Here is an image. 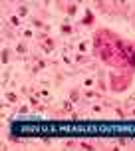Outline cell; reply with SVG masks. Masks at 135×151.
Here are the masks:
<instances>
[{
  "label": "cell",
  "instance_id": "cell-3",
  "mask_svg": "<svg viewBox=\"0 0 135 151\" xmlns=\"http://www.w3.org/2000/svg\"><path fill=\"white\" fill-rule=\"evenodd\" d=\"M38 42H40V48L44 50V52H54L56 50V40H54L52 36H46V34H42V36L38 38Z\"/></svg>",
  "mask_w": 135,
  "mask_h": 151
},
{
  "label": "cell",
  "instance_id": "cell-18",
  "mask_svg": "<svg viewBox=\"0 0 135 151\" xmlns=\"http://www.w3.org/2000/svg\"><path fill=\"white\" fill-rule=\"evenodd\" d=\"M22 36L26 38V40H32V36H34V32H32L30 28H24V30H22Z\"/></svg>",
  "mask_w": 135,
  "mask_h": 151
},
{
  "label": "cell",
  "instance_id": "cell-7",
  "mask_svg": "<svg viewBox=\"0 0 135 151\" xmlns=\"http://www.w3.org/2000/svg\"><path fill=\"white\" fill-rule=\"evenodd\" d=\"M16 16H18V18H28V16H30V10H28V6L20 4V6L16 8Z\"/></svg>",
  "mask_w": 135,
  "mask_h": 151
},
{
  "label": "cell",
  "instance_id": "cell-20",
  "mask_svg": "<svg viewBox=\"0 0 135 151\" xmlns=\"http://www.w3.org/2000/svg\"><path fill=\"white\" fill-rule=\"evenodd\" d=\"M93 83H96L93 78H85V80H83V86H85V88H93Z\"/></svg>",
  "mask_w": 135,
  "mask_h": 151
},
{
  "label": "cell",
  "instance_id": "cell-22",
  "mask_svg": "<svg viewBox=\"0 0 135 151\" xmlns=\"http://www.w3.org/2000/svg\"><path fill=\"white\" fill-rule=\"evenodd\" d=\"M32 24H34L36 28H44V22H42V20H38V18H34V20H32Z\"/></svg>",
  "mask_w": 135,
  "mask_h": 151
},
{
  "label": "cell",
  "instance_id": "cell-13",
  "mask_svg": "<svg viewBox=\"0 0 135 151\" xmlns=\"http://www.w3.org/2000/svg\"><path fill=\"white\" fill-rule=\"evenodd\" d=\"M80 98H82V93H80V90H72V91H70V98H68V99L75 104V101H80Z\"/></svg>",
  "mask_w": 135,
  "mask_h": 151
},
{
  "label": "cell",
  "instance_id": "cell-17",
  "mask_svg": "<svg viewBox=\"0 0 135 151\" xmlns=\"http://www.w3.org/2000/svg\"><path fill=\"white\" fill-rule=\"evenodd\" d=\"M2 64H8V62H10V52H8L6 48H4V50H2Z\"/></svg>",
  "mask_w": 135,
  "mask_h": 151
},
{
  "label": "cell",
  "instance_id": "cell-8",
  "mask_svg": "<svg viewBox=\"0 0 135 151\" xmlns=\"http://www.w3.org/2000/svg\"><path fill=\"white\" fill-rule=\"evenodd\" d=\"M34 93H36L38 98L46 99V101H50V99H52V93H50V91L46 90V88H40V90H38V91H34Z\"/></svg>",
  "mask_w": 135,
  "mask_h": 151
},
{
  "label": "cell",
  "instance_id": "cell-10",
  "mask_svg": "<svg viewBox=\"0 0 135 151\" xmlns=\"http://www.w3.org/2000/svg\"><path fill=\"white\" fill-rule=\"evenodd\" d=\"M60 32L64 34V36H70V34H74V28H72V24H62L60 26Z\"/></svg>",
  "mask_w": 135,
  "mask_h": 151
},
{
  "label": "cell",
  "instance_id": "cell-16",
  "mask_svg": "<svg viewBox=\"0 0 135 151\" xmlns=\"http://www.w3.org/2000/svg\"><path fill=\"white\" fill-rule=\"evenodd\" d=\"M62 107H64V111H66V113H72V111H74V101L66 99V101L62 104Z\"/></svg>",
  "mask_w": 135,
  "mask_h": 151
},
{
  "label": "cell",
  "instance_id": "cell-1",
  "mask_svg": "<svg viewBox=\"0 0 135 151\" xmlns=\"http://www.w3.org/2000/svg\"><path fill=\"white\" fill-rule=\"evenodd\" d=\"M131 72L133 70H129L125 74H121V76H111V90L113 91H123V90H127L129 88V83H131Z\"/></svg>",
  "mask_w": 135,
  "mask_h": 151
},
{
  "label": "cell",
  "instance_id": "cell-9",
  "mask_svg": "<svg viewBox=\"0 0 135 151\" xmlns=\"http://www.w3.org/2000/svg\"><path fill=\"white\" fill-rule=\"evenodd\" d=\"M4 99H6L8 104H16V101H18V93H16V91H6V93H4Z\"/></svg>",
  "mask_w": 135,
  "mask_h": 151
},
{
  "label": "cell",
  "instance_id": "cell-6",
  "mask_svg": "<svg viewBox=\"0 0 135 151\" xmlns=\"http://www.w3.org/2000/svg\"><path fill=\"white\" fill-rule=\"evenodd\" d=\"M8 24L14 26V28H22V18H18L16 14H10L8 16Z\"/></svg>",
  "mask_w": 135,
  "mask_h": 151
},
{
  "label": "cell",
  "instance_id": "cell-14",
  "mask_svg": "<svg viewBox=\"0 0 135 151\" xmlns=\"http://www.w3.org/2000/svg\"><path fill=\"white\" fill-rule=\"evenodd\" d=\"M88 48H90V42H88V40H83V42H80V44H78V52H80V54H85V52H88Z\"/></svg>",
  "mask_w": 135,
  "mask_h": 151
},
{
  "label": "cell",
  "instance_id": "cell-12",
  "mask_svg": "<svg viewBox=\"0 0 135 151\" xmlns=\"http://www.w3.org/2000/svg\"><path fill=\"white\" fill-rule=\"evenodd\" d=\"M16 52L20 54V56H24V54H28V44H26V42H20V44L16 46Z\"/></svg>",
  "mask_w": 135,
  "mask_h": 151
},
{
  "label": "cell",
  "instance_id": "cell-11",
  "mask_svg": "<svg viewBox=\"0 0 135 151\" xmlns=\"http://www.w3.org/2000/svg\"><path fill=\"white\" fill-rule=\"evenodd\" d=\"M83 98H85V99H96V98H101V93L90 90V91H83Z\"/></svg>",
  "mask_w": 135,
  "mask_h": 151
},
{
  "label": "cell",
  "instance_id": "cell-5",
  "mask_svg": "<svg viewBox=\"0 0 135 151\" xmlns=\"http://www.w3.org/2000/svg\"><path fill=\"white\" fill-rule=\"evenodd\" d=\"M93 22H96V16H93V12H91V10H88V12H85V16L82 18V24H83V26H93Z\"/></svg>",
  "mask_w": 135,
  "mask_h": 151
},
{
  "label": "cell",
  "instance_id": "cell-2",
  "mask_svg": "<svg viewBox=\"0 0 135 151\" xmlns=\"http://www.w3.org/2000/svg\"><path fill=\"white\" fill-rule=\"evenodd\" d=\"M98 58L101 62H105V64H117L115 62V48L113 46H107V48H101V50H98Z\"/></svg>",
  "mask_w": 135,
  "mask_h": 151
},
{
  "label": "cell",
  "instance_id": "cell-23",
  "mask_svg": "<svg viewBox=\"0 0 135 151\" xmlns=\"http://www.w3.org/2000/svg\"><path fill=\"white\" fill-rule=\"evenodd\" d=\"M80 147H82V149H88V151L93 149V145H91V143H85V141H82V143H80Z\"/></svg>",
  "mask_w": 135,
  "mask_h": 151
},
{
  "label": "cell",
  "instance_id": "cell-24",
  "mask_svg": "<svg viewBox=\"0 0 135 151\" xmlns=\"http://www.w3.org/2000/svg\"><path fill=\"white\" fill-rule=\"evenodd\" d=\"M131 115H135V107H131Z\"/></svg>",
  "mask_w": 135,
  "mask_h": 151
},
{
  "label": "cell",
  "instance_id": "cell-15",
  "mask_svg": "<svg viewBox=\"0 0 135 151\" xmlns=\"http://www.w3.org/2000/svg\"><path fill=\"white\" fill-rule=\"evenodd\" d=\"M74 62H75V64H85V62H88V56H85V54H80V52H78V54L74 56Z\"/></svg>",
  "mask_w": 135,
  "mask_h": 151
},
{
  "label": "cell",
  "instance_id": "cell-4",
  "mask_svg": "<svg viewBox=\"0 0 135 151\" xmlns=\"http://www.w3.org/2000/svg\"><path fill=\"white\" fill-rule=\"evenodd\" d=\"M60 8L64 10V12H66L68 16H72V18H74L75 14H78V4H75V2H68V4H60Z\"/></svg>",
  "mask_w": 135,
  "mask_h": 151
},
{
  "label": "cell",
  "instance_id": "cell-19",
  "mask_svg": "<svg viewBox=\"0 0 135 151\" xmlns=\"http://www.w3.org/2000/svg\"><path fill=\"white\" fill-rule=\"evenodd\" d=\"M101 111H103V107L99 106V104H96V106H91V113H96V115H99Z\"/></svg>",
  "mask_w": 135,
  "mask_h": 151
},
{
  "label": "cell",
  "instance_id": "cell-21",
  "mask_svg": "<svg viewBox=\"0 0 135 151\" xmlns=\"http://www.w3.org/2000/svg\"><path fill=\"white\" fill-rule=\"evenodd\" d=\"M46 66H48V64H46L44 60H36V68H38V70H44Z\"/></svg>",
  "mask_w": 135,
  "mask_h": 151
}]
</instances>
